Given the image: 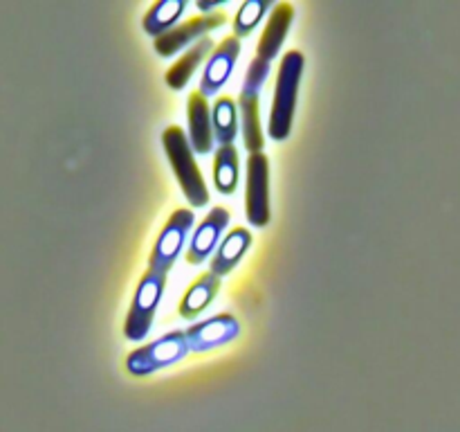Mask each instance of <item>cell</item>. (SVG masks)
Wrapping results in <instances>:
<instances>
[{
  "instance_id": "19",
  "label": "cell",
  "mask_w": 460,
  "mask_h": 432,
  "mask_svg": "<svg viewBox=\"0 0 460 432\" xmlns=\"http://www.w3.org/2000/svg\"><path fill=\"white\" fill-rule=\"evenodd\" d=\"M214 183L220 194H234L238 184V151L234 144L218 147L214 156Z\"/></svg>"
},
{
  "instance_id": "18",
  "label": "cell",
  "mask_w": 460,
  "mask_h": 432,
  "mask_svg": "<svg viewBox=\"0 0 460 432\" xmlns=\"http://www.w3.org/2000/svg\"><path fill=\"white\" fill-rule=\"evenodd\" d=\"M184 9H187V0H160V3L151 4L142 21L144 30L155 39L166 34L169 30H173L175 21L182 16Z\"/></svg>"
},
{
  "instance_id": "3",
  "label": "cell",
  "mask_w": 460,
  "mask_h": 432,
  "mask_svg": "<svg viewBox=\"0 0 460 432\" xmlns=\"http://www.w3.org/2000/svg\"><path fill=\"white\" fill-rule=\"evenodd\" d=\"M270 75V61L254 57L250 68L245 72L241 88V99H238V111H241V126H243V140L250 153H261L265 144L263 129H261V108L259 97L261 88H263L265 79Z\"/></svg>"
},
{
  "instance_id": "11",
  "label": "cell",
  "mask_w": 460,
  "mask_h": 432,
  "mask_svg": "<svg viewBox=\"0 0 460 432\" xmlns=\"http://www.w3.org/2000/svg\"><path fill=\"white\" fill-rule=\"evenodd\" d=\"M229 219H232V214L223 205H216L214 210L207 212L205 219L196 225V232L191 234V243H189L187 259L191 264H202L214 252V248L220 241V234L229 225Z\"/></svg>"
},
{
  "instance_id": "4",
  "label": "cell",
  "mask_w": 460,
  "mask_h": 432,
  "mask_svg": "<svg viewBox=\"0 0 460 432\" xmlns=\"http://www.w3.org/2000/svg\"><path fill=\"white\" fill-rule=\"evenodd\" d=\"M189 340L187 333L182 328H175V331L164 333L157 340L146 342V345L137 346L128 354L126 358V369H128L133 376H146V374L157 372L162 367H169L175 364L178 360H182L189 354Z\"/></svg>"
},
{
  "instance_id": "12",
  "label": "cell",
  "mask_w": 460,
  "mask_h": 432,
  "mask_svg": "<svg viewBox=\"0 0 460 432\" xmlns=\"http://www.w3.org/2000/svg\"><path fill=\"white\" fill-rule=\"evenodd\" d=\"M292 18H295V4L281 0L272 7L268 18V25H265L263 34L259 39V48H256V57L265 58V61H272L283 48V40H286L288 32H290Z\"/></svg>"
},
{
  "instance_id": "5",
  "label": "cell",
  "mask_w": 460,
  "mask_h": 432,
  "mask_svg": "<svg viewBox=\"0 0 460 432\" xmlns=\"http://www.w3.org/2000/svg\"><path fill=\"white\" fill-rule=\"evenodd\" d=\"M164 288H166V273L148 268L146 273L142 274V279H139L137 284V291H135L133 304H130L128 315H126V322H124L126 338L139 342L148 336Z\"/></svg>"
},
{
  "instance_id": "17",
  "label": "cell",
  "mask_w": 460,
  "mask_h": 432,
  "mask_svg": "<svg viewBox=\"0 0 460 432\" xmlns=\"http://www.w3.org/2000/svg\"><path fill=\"white\" fill-rule=\"evenodd\" d=\"M211 124H214V138L218 140L220 147L234 144L238 133V106L229 94L216 97L214 108H211Z\"/></svg>"
},
{
  "instance_id": "9",
  "label": "cell",
  "mask_w": 460,
  "mask_h": 432,
  "mask_svg": "<svg viewBox=\"0 0 460 432\" xmlns=\"http://www.w3.org/2000/svg\"><path fill=\"white\" fill-rule=\"evenodd\" d=\"M189 349L191 351H209L214 346L227 345L234 338L241 333V324H238L236 315L232 313H216L211 318L200 320V322L191 324L187 328Z\"/></svg>"
},
{
  "instance_id": "8",
  "label": "cell",
  "mask_w": 460,
  "mask_h": 432,
  "mask_svg": "<svg viewBox=\"0 0 460 432\" xmlns=\"http://www.w3.org/2000/svg\"><path fill=\"white\" fill-rule=\"evenodd\" d=\"M227 22V14L225 12H207V14H196V16L187 18L184 22L175 25L173 30H169L166 34L157 36L153 40V48L160 57H171L178 50L187 48L189 43H196V40L205 39L207 32L216 30V27L225 25Z\"/></svg>"
},
{
  "instance_id": "2",
  "label": "cell",
  "mask_w": 460,
  "mask_h": 432,
  "mask_svg": "<svg viewBox=\"0 0 460 432\" xmlns=\"http://www.w3.org/2000/svg\"><path fill=\"white\" fill-rule=\"evenodd\" d=\"M162 142H164L171 169H173L175 178L182 184L184 196L189 198L193 207L207 205L209 202V189H207L202 171L196 162V151H193L189 135L184 133L182 126H166L164 133H162Z\"/></svg>"
},
{
  "instance_id": "10",
  "label": "cell",
  "mask_w": 460,
  "mask_h": 432,
  "mask_svg": "<svg viewBox=\"0 0 460 432\" xmlns=\"http://www.w3.org/2000/svg\"><path fill=\"white\" fill-rule=\"evenodd\" d=\"M238 54H241V39L238 36H225L218 45L214 48V52L209 54V61H207L205 72H202L200 79V93L205 97L218 93L227 79L232 76L234 66L238 61Z\"/></svg>"
},
{
  "instance_id": "1",
  "label": "cell",
  "mask_w": 460,
  "mask_h": 432,
  "mask_svg": "<svg viewBox=\"0 0 460 432\" xmlns=\"http://www.w3.org/2000/svg\"><path fill=\"white\" fill-rule=\"evenodd\" d=\"M305 57L299 50H288L279 63L277 88H274L272 112H270L268 133L274 140H286L292 130L296 106V90H299L301 76H304Z\"/></svg>"
},
{
  "instance_id": "6",
  "label": "cell",
  "mask_w": 460,
  "mask_h": 432,
  "mask_svg": "<svg viewBox=\"0 0 460 432\" xmlns=\"http://www.w3.org/2000/svg\"><path fill=\"white\" fill-rule=\"evenodd\" d=\"M193 223H196V216H193L189 207H178V210L171 212L169 220L160 230V237H157L151 256H148V268L166 273L175 264L180 252H182L184 241H187V234L193 228Z\"/></svg>"
},
{
  "instance_id": "14",
  "label": "cell",
  "mask_w": 460,
  "mask_h": 432,
  "mask_svg": "<svg viewBox=\"0 0 460 432\" xmlns=\"http://www.w3.org/2000/svg\"><path fill=\"white\" fill-rule=\"evenodd\" d=\"M254 237L247 228L238 225V228H232V232L223 238V243L218 246V250L211 256L209 273L218 274V277H225V274L232 273L238 266V261L243 259V255L247 252V248L252 246Z\"/></svg>"
},
{
  "instance_id": "15",
  "label": "cell",
  "mask_w": 460,
  "mask_h": 432,
  "mask_svg": "<svg viewBox=\"0 0 460 432\" xmlns=\"http://www.w3.org/2000/svg\"><path fill=\"white\" fill-rule=\"evenodd\" d=\"M211 52H214V43H211L209 36L196 40V43H193L191 48L178 58V61L171 63L169 70H166V84H169L173 90H182L184 86L189 84V79L193 76L196 68L200 66V63L205 61L207 54Z\"/></svg>"
},
{
  "instance_id": "13",
  "label": "cell",
  "mask_w": 460,
  "mask_h": 432,
  "mask_svg": "<svg viewBox=\"0 0 460 432\" xmlns=\"http://www.w3.org/2000/svg\"><path fill=\"white\" fill-rule=\"evenodd\" d=\"M189 115V142L196 153H209L214 147V124H211V106L200 90H193L187 99Z\"/></svg>"
},
{
  "instance_id": "7",
  "label": "cell",
  "mask_w": 460,
  "mask_h": 432,
  "mask_svg": "<svg viewBox=\"0 0 460 432\" xmlns=\"http://www.w3.org/2000/svg\"><path fill=\"white\" fill-rule=\"evenodd\" d=\"M245 214L256 228H263L272 219L270 216V158L263 151L250 153L247 158Z\"/></svg>"
},
{
  "instance_id": "16",
  "label": "cell",
  "mask_w": 460,
  "mask_h": 432,
  "mask_svg": "<svg viewBox=\"0 0 460 432\" xmlns=\"http://www.w3.org/2000/svg\"><path fill=\"white\" fill-rule=\"evenodd\" d=\"M220 288V277L214 273H202L196 282L189 284L187 292L180 300V315L182 318H196L200 310H205L209 306V302L218 295Z\"/></svg>"
},
{
  "instance_id": "20",
  "label": "cell",
  "mask_w": 460,
  "mask_h": 432,
  "mask_svg": "<svg viewBox=\"0 0 460 432\" xmlns=\"http://www.w3.org/2000/svg\"><path fill=\"white\" fill-rule=\"evenodd\" d=\"M270 0H245V3L238 7L236 18H234V36H247L254 32V27L259 25L263 14L268 12Z\"/></svg>"
}]
</instances>
